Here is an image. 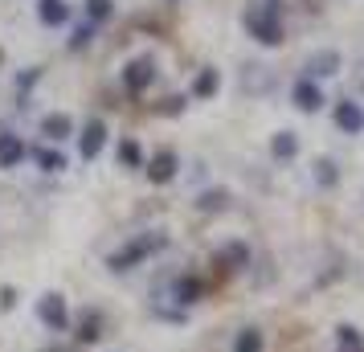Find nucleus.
Returning a JSON list of instances; mask_svg holds the SVG:
<instances>
[{
  "label": "nucleus",
  "instance_id": "1",
  "mask_svg": "<svg viewBox=\"0 0 364 352\" xmlns=\"http://www.w3.org/2000/svg\"><path fill=\"white\" fill-rule=\"evenodd\" d=\"M246 29L254 41L262 46H279L282 41V21H279V4L266 0V4H250L246 9Z\"/></svg>",
  "mask_w": 364,
  "mask_h": 352
},
{
  "label": "nucleus",
  "instance_id": "2",
  "mask_svg": "<svg viewBox=\"0 0 364 352\" xmlns=\"http://www.w3.org/2000/svg\"><path fill=\"white\" fill-rule=\"evenodd\" d=\"M164 246H168L164 234H144V238H135V242H127L119 254H111V270H127V267H135V262H144L148 254L164 250Z\"/></svg>",
  "mask_w": 364,
  "mask_h": 352
},
{
  "label": "nucleus",
  "instance_id": "3",
  "mask_svg": "<svg viewBox=\"0 0 364 352\" xmlns=\"http://www.w3.org/2000/svg\"><path fill=\"white\" fill-rule=\"evenodd\" d=\"M151 78H156V62H151V58H132V62L123 66V82H127V90H144Z\"/></svg>",
  "mask_w": 364,
  "mask_h": 352
},
{
  "label": "nucleus",
  "instance_id": "4",
  "mask_svg": "<svg viewBox=\"0 0 364 352\" xmlns=\"http://www.w3.org/2000/svg\"><path fill=\"white\" fill-rule=\"evenodd\" d=\"M37 316L46 319L50 328H58V332H62V328L70 324V316H66V303L58 299V295H46V299L37 303Z\"/></svg>",
  "mask_w": 364,
  "mask_h": 352
},
{
  "label": "nucleus",
  "instance_id": "5",
  "mask_svg": "<svg viewBox=\"0 0 364 352\" xmlns=\"http://www.w3.org/2000/svg\"><path fill=\"white\" fill-rule=\"evenodd\" d=\"M336 123H340V132H348V135L364 132V111H360V102H340V107H336Z\"/></svg>",
  "mask_w": 364,
  "mask_h": 352
},
{
  "label": "nucleus",
  "instance_id": "6",
  "mask_svg": "<svg viewBox=\"0 0 364 352\" xmlns=\"http://www.w3.org/2000/svg\"><path fill=\"white\" fill-rule=\"evenodd\" d=\"M172 176H176V156L172 151H156V160L148 164V181L151 185H164Z\"/></svg>",
  "mask_w": 364,
  "mask_h": 352
},
{
  "label": "nucleus",
  "instance_id": "7",
  "mask_svg": "<svg viewBox=\"0 0 364 352\" xmlns=\"http://www.w3.org/2000/svg\"><path fill=\"white\" fill-rule=\"evenodd\" d=\"M37 17H41V25L58 29V25H66L70 21V4L66 0H41V4H37Z\"/></svg>",
  "mask_w": 364,
  "mask_h": 352
},
{
  "label": "nucleus",
  "instance_id": "8",
  "mask_svg": "<svg viewBox=\"0 0 364 352\" xmlns=\"http://www.w3.org/2000/svg\"><path fill=\"white\" fill-rule=\"evenodd\" d=\"M102 139H107V127H102V119H95V123H86V132H82V160H95L102 151Z\"/></svg>",
  "mask_w": 364,
  "mask_h": 352
},
{
  "label": "nucleus",
  "instance_id": "9",
  "mask_svg": "<svg viewBox=\"0 0 364 352\" xmlns=\"http://www.w3.org/2000/svg\"><path fill=\"white\" fill-rule=\"evenodd\" d=\"M307 70H311L315 78H331V74L340 70V53H336V50H319V53H311V58H307Z\"/></svg>",
  "mask_w": 364,
  "mask_h": 352
},
{
  "label": "nucleus",
  "instance_id": "10",
  "mask_svg": "<svg viewBox=\"0 0 364 352\" xmlns=\"http://www.w3.org/2000/svg\"><path fill=\"white\" fill-rule=\"evenodd\" d=\"M319 102H323L319 86H315L311 78H299L295 82V107H303V111H319Z\"/></svg>",
  "mask_w": 364,
  "mask_h": 352
},
{
  "label": "nucleus",
  "instance_id": "11",
  "mask_svg": "<svg viewBox=\"0 0 364 352\" xmlns=\"http://www.w3.org/2000/svg\"><path fill=\"white\" fill-rule=\"evenodd\" d=\"M25 160V144L17 135H0V168H17Z\"/></svg>",
  "mask_w": 364,
  "mask_h": 352
},
{
  "label": "nucleus",
  "instance_id": "12",
  "mask_svg": "<svg viewBox=\"0 0 364 352\" xmlns=\"http://www.w3.org/2000/svg\"><path fill=\"white\" fill-rule=\"evenodd\" d=\"M70 132H74L70 115H46L41 119V135H50V139H66Z\"/></svg>",
  "mask_w": 364,
  "mask_h": 352
},
{
  "label": "nucleus",
  "instance_id": "13",
  "mask_svg": "<svg viewBox=\"0 0 364 352\" xmlns=\"http://www.w3.org/2000/svg\"><path fill=\"white\" fill-rule=\"evenodd\" d=\"M217 86H221L217 70H200V74H197V82H193V95H197V99H213V95H217Z\"/></svg>",
  "mask_w": 364,
  "mask_h": 352
},
{
  "label": "nucleus",
  "instance_id": "14",
  "mask_svg": "<svg viewBox=\"0 0 364 352\" xmlns=\"http://www.w3.org/2000/svg\"><path fill=\"white\" fill-rule=\"evenodd\" d=\"M242 262H246V246L242 242H233V246H225V250L217 254V267L221 270H237Z\"/></svg>",
  "mask_w": 364,
  "mask_h": 352
},
{
  "label": "nucleus",
  "instance_id": "15",
  "mask_svg": "<svg viewBox=\"0 0 364 352\" xmlns=\"http://www.w3.org/2000/svg\"><path fill=\"white\" fill-rule=\"evenodd\" d=\"M119 164L123 168H144V148H139L135 139H123V144H119Z\"/></svg>",
  "mask_w": 364,
  "mask_h": 352
},
{
  "label": "nucleus",
  "instance_id": "16",
  "mask_svg": "<svg viewBox=\"0 0 364 352\" xmlns=\"http://www.w3.org/2000/svg\"><path fill=\"white\" fill-rule=\"evenodd\" d=\"M270 151H274L279 160H291V156L299 151V139L291 132H279V135H274V144H270Z\"/></svg>",
  "mask_w": 364,
  "mask_h": 352
},
{
  "label": "nucleus",
  "instance_id": "17",
  "mask_svg": "<svg viewBox=\"0 0 364 352\" xmlns=\"http://www.w3.org/2000/svg\"><path fill=\"white\" fill-rule=\"evenodd\" d=\"M233 352H262V332L258 328H246V332L233 340Z\"/></svg>",
  "mask_w": 364,
  "mask_h": 352
},
{
  "label": "nucleus",
  "instance_id": "18",
  "mask_svg": "<svg viewBox=\"0 0 364 352\" xmlns=\"http://www.w3.org/2000/svg\"><path fill=\"white\" fill-rule=\"evenodd\" d=\"M33 160L46 168V172H62V168H66V160H62L58 151H50V148H37V151H33Z\"/></svg>",
  "mask_w": 364,
  "mask_h": 352
},
{
  "label": "nucleus",
  "instance_id": "19",
  "mask_svg": "<svg viewBox=\"0 0 364 352\" xmlns=\"http://www.w3.org/2000/svg\"><path fill=\"white\" fill-rule=\"evenodd\" d=\"M176 299L181 303H197L200 299V283L197 279H181V283H176Z\"/></svg>",
  "mask_w": 364,
  "mask_h": 352
},
{
  "label": "nucleus",
  "instance_id": "20",
  "mask_svg": "<svg viewBox=\"0 0 364 352\" xmlns=\"http://www.w3.org/2000/svg\"><path fill=\"white\" fill-rule=\"evenodd\" d=\"M315 181H319V185H336V181H340L336 164H331V160H315Z\"/></svg>",
  "mask_w": 364,
  "mask_h": 352
},
{
  "label": "nucleus",
  "instance_id": "21",
  "mask_svg": "<svg viewBox=\"0 0 364 352\" xmlns=\"http://www.w3.org/2000/svg\"><path fill=\"white\" fill-rule=\"evenodd\" d=\"M86 13H90V21H107L111 17V0H86Z\"/></svg>",
  "mask_w": 364,
  "mask_h": 352
},
{
  "label": "nucleus",
  "instance_id": "22",
  "mask_svg": "<svg viewBox=\"0 0 364 352\" xmlns=\"http://www.w3.org/2000/svg\"><path fill=\"white\" fill-rule=\"evenodd\" d=\"M181 111H184V99H181V95H172V99L160 102V115H181Z\"/></svg>",
  "mask_w": 364,
  "mask_h": 352
},
{
  "label": "nucleus",
  "instance_id": "23",
  "mask_svg": "<svg viewBox=\"0 0 364 352\" xmlns=\"http://www.w3.org/2000/svg\"><path fill=\"white\" fill-rule=\"evenodd\" d=\"M197 205H200V209H221V205H225V193H205Z\"/></svg>",
  "mask_w": 364,
  "mask_h": 352
},
{
  "label": "nucleus",
  "instance_id": "24",
  "mask_svg": "<svg viewBox=\"0 0 364 352\" xmlns=\"http://www.w3.org/2000/svg\"><path fill=\"white\" fill-rule=\"evenodd\" d=\"M95 336H99V319L86 316V324H82V340H95Z\"/></svg>",
  "mask_w": 364,
  "mask_h": 352
},
{
  "label": "nucleus",
  "instance_id": "25",
  "mask_svg": "<svg viewBox=\"0 0 364 352\" xmlns=\"http://www.w3.org/2000/svg\"><path fill=\"white\" fill-rule=\"evenodd\" d=\"M86 41H90V29H78V33L70 37V46H74V50H82Z\"/></svg>",
  "mask_w": 364,
  "mask_h": 352
}]
</instances>
